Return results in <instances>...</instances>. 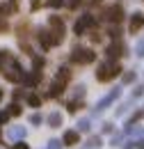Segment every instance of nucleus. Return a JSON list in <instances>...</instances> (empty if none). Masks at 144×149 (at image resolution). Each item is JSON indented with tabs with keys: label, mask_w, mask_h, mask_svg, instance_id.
<instances>
[{
	"label": "nucleus",
	"mask_w": 144,
	"mask_h": 149,
	"mask_svg": "<svg viewBox=\"0 0 144 149\" xmlns=\"http://www.w3.org/2000/svg\"><path fill=\"white\" fill-rule=\"evenodd\" d=\"M0 74L5 76L7 80H12V83H21L25 78L21 64L16 62V57L12 55L9 51H0Z\"/></svg>",
	"instance_id": "nucleus-1"
},
{
	"label": "nucleus",
	"mask_w": 144,
	"mask_h": 149,
	"mask_svg": "<svg viewBox=\"0 0 144 149\" xmlns=\"http://www.w3.org/2000/svg\"><path fill=\"white\" fill-rule=\"evenodd\" d=\"M119 71H121V67L117 64V62H103L101 67H98V71H96V78L101 80V83H108V80H112L114 76H119Z\"/></svg>",
	"instance_id": "nucleus-2"
},
{
	"label": "nucleus",
	"mask_w": 144,
	"mask_h": 149,
	"mask_svg": "<svg viewBox=\"0 0 144 149\" xmlns=\"http://www.w3.org/2000/svg\"><path fill=\"white\" fill-rule=\"evenodd\" d=\"M48 32H51V39H53V46L64 41V23L60 21V16H51L48 19Z\"/></svg>",
	"instance_id": "nucleus-3"
},
{
	"label": "nucleus",
	"mask_w": 144,
	"mask_h": 149,
	"mask_svg": "<svg viewBox=\"0 0 144 149\" xmlns=\"http://www.w3.org/2000/svg\"><path fill=\"white\" fill-rule=\"evenodd\" d=\"M94 57H96L94 51H89V48H80V46H75L73 53H71V60L75 62V64H89V62H94Z\"/></svg>",
	"instance_id": "nucleus-4"
},
{
	"label": "nucleus",
	"mask_w": 144,
	"mask_h": 149,
	"mask_svg": "<svg viewBox=\"0 0 144 149\" xmlns=\"http://www.w3.org/2000/svg\"><path fill=\"white\" fill-rule=\"evenodd\" d=\"M96 23V19L91 16V14H85V16H80V19L75 21V25H73V30H75V35H82L87 28H91Z\"/></svg>",
	"instance_id": "nucleus-5"
},
{
	"label": "nucleus",
	"mask_w": 144,
	"mask_h": 149,
	"mask_svg": "<svg viewBox=\"0 0 144 149\" xmlns=\"http://www.w3.org/2000/svg\"><path fill=\"white\" fill-rule=\"evenodd\" d=\"M103 19H105V21H114V23H119V21L124 19V9H121V5L108 7V9L103 12Z\"/></svg>",
	"instance_id": "nucleus-6"
},
{
	"label": "nucleus",
	"mask_w": 144,
	"mask_h": 149,
	"mask_svg": "<svg viewBox=\"0 0 144 149\" xmlns=\"http://www.w3.org/2000/svg\"><path fill=\"white\" fill-rule=\"evenodd\" d=\"M37 37H39V44H41V48H46V51H48V48L53 46V39H51V32H48V28L39 30V35H37Z\"/></svg>",
	"instance_id": "nucleus-7"
},
{
	"label": "nucleus",
	"mask_w": 144,
	"mask_h": 149,
	"mask_svg": "<svg viewBox=\"0 0 144 149\" xmlns=\"http://www.w3.org/2000/svg\"><path fill=\"white\" fill-rule=\"evenodd\" d=\"M144 25V14H133V19H130V32H137L140 28Z\"/></svg>",
	"instance_id": "nucleus-8"
},
{
	"label": "nucleus",
	"mask_w": 144,
	"mask_h": 149,
	"mask_svg": "<svg viewBox=\"0 0 144 149\" xmlns=\"http://www.w3.org/2000/svg\"><path fill=\"white\" fill-rule=\"evenodd\" d=\"M121 51H124V46H121V44L117 41V44L108 46V51H105V53H108V57H110V60H114V57H119V55H121Z\"/></svg>",
	"instance_id": "nucleus-9"
},
{
	"label": "nucleus",
	"mask_w": 144,
	"mask_h": 149,
	"mask_svg": "<svg viewBox=\"0 0 144 149\" xmlns=\"http://www.w3.org/2000/svg\"><path fill=\"white\" fill-rule=\"evenodd\" d=\"M62 92H64V80L57 78L53 83V87H51V96H57V94H62Z\"/></svg>",
	"instance_id": "nucleus-10"
},
{
	"label": "nucleus",
	"mask_w": 144,
	"mask_h": 149,
	"mask_svg": "<svg viewBox=\"0 0 144 149\" xmlns=\"http://www.w3.org/2000/svg\"><path fill=\"white\" fill-rule=\"evenodd\" d=\"M75 142H78V133L69 131V133L64 135V145H75Z\"/></svg>",
	"instance_id": "nucleus-11"
},
{
	"label": "nucleus",
	"mask_w": 144,
	"mask_h": 149,
	"mask_svg": "<svg viewBox=\"0 0 144 149\" xmlns=\"http://www.w3.org/2000/svg\"><path fill=\"white\" fill-rule=\"evenodd\" d=\"M28 103H30V106H39V103H41V99L35 96V94H30V96H28Z\"/></svg>",
	"instance_id": "nucleus-12"
},
{
	"label": "nucleus",
	"mask_w": 144,
	"mask_h": 149,
	"mask_svg": "<svg viewBox=\"0 0 144 149\" xmlns=\"http://www.w3.org/2000/svg\"><path fill=\"white\" fill-rule=\"evenodd\" d=\"M62 2H64V0H48V5H51V7H60V5H62Z\"/></svg>",
	"instance_id": "nucleus-13"
},
{
	"label": "nucleus",
	"mask_w": 144,
	"mask_h": 149,
	"mask_svg": "<svg viewBox=\"0 0 144 149\" xmlns=\"http://www.w3.org/2000/svg\"><path fill=\"white\" fill-rule=\"evenodd\" d=\"M18 112H21V108H18L16 103H14V106H12V108H9V115H18Z\"/></svg>",
	"instance_id": "nucleus-14"
},
{
	"label": "nucleus",
	"mask_w": 144,
	"mask_h": 149,
	"mask_svg": "<svg viewBox=\"0 0 144 149\" xmlns=\"http://www.w3.org/2000/svg\"><path fill=\"white\" fill-rule=\"evenodd\" d=\"M7 117H9V112H0V124H5V122H7Z\"/></svg>",
	"instance_id": "nucleus-15"
},
{
	"label": "nucleus",
	"mask_w": 144,
	"mask_h": 149,
	"mask_svg": "<svg viewBox=\"0 0 144 149\" xmlns=\"http://www.w3.org/2000/svg\"><path fill=\"white\" fill-rule=\"evenodd\" d=\"M7 28H9L7 21H0V32H7Z\"/></svg>",
	"instance_id": "nucleus-16"
},
{
	"label": "nucleus",
	"mask_w": 144,
	"mask_h": 149,
	"mask_svg": "<svg viewBox=\"0 0 144 149\" xmlns=\"http://www.w3.org/2000/svg\"><path fill=\"white\" fill-rule=\"evenodd\" d=\"M39 5H41V0H32V9H39Z\"/></svg>",
	"instance_id": "nucleus-17"
},
{
	"label": "nucleus",
	"mask_w": 144,
	"mask_h": 149,
	"mask_svg": "<svg viewBox=\"0 0 144 149\" xmlns=\"http://www.w3.org/2000/svg\"><path fill=\"white\" fill-rule=\"evenodd\" d=\"M91 2H101V0H91Z\"/></svg>",
	"instance_id": "nucleus-18"
},
{
	"label": "nucleus",
	"mask_w": 144,
	"mask_h": 149,
	"mask_svg": "<svg viewBox=\"0 0 144 149\" xmlns=\"http://www.w3.org/2000/svg\"><path fill=\"white\" fill-rule=\"evenodd\" d=\"M0 99H2V90H0Z\"/></svg>",
	"instance_id": "nucleus-19"
}]
</instances>
